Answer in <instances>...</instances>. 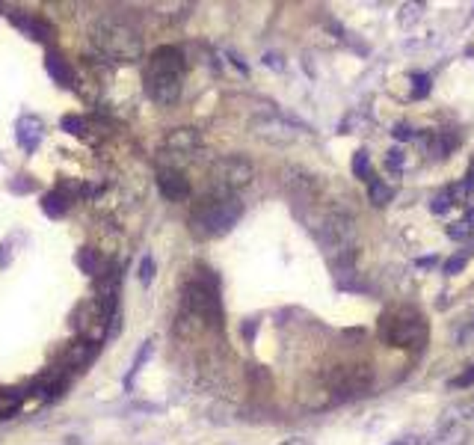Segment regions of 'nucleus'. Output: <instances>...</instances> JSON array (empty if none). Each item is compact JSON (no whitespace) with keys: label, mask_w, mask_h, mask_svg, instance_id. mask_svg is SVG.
I'll return each mask as SVG.
<instances>
[{"label":"nucleus","mask_w":474,"mask_h":445,"mask_svg":"<svg viewBox=\"0 0 474 445\" xmlns=\"http://www.w3.org/2000/svg\"><path fill=\"white\" fill-rule=\"evenodd\" d=\"M392 137H394V140H403V143L412 140V137H415V134H412V125H409V122H397V125L392 128Z\"/></svg>","instance_id":"c85d7f7f"},{"label":"nucleus","mask_w":474,"mask_h":445,"mask_svg":"<svg viewBox=\"0 0 474 445\" xmlns=\"http://www.w3.org/2000/svg\"><path fill=\"white\" fill-rule=\"evenodd\" d=\"M350 234H353V220H347L344 214H335L326 220V226H323V243L341 250V246L350 241Z\"/></svg>","instance_id":"9b49d317"},{"label":"nucleus","mask_w":474,"mask_h":445,"mask_svg":"<svg viewBox=\"0 0 474 445\" xmlns=\"http://www.w3.org/2000/svg\"><path fill=\"white\" fill-rule=\"evenodd\" d=\"M368 199L377 205V208L389 205V202L394 199V188H392V184H385L382 178H371V184H368Z\"/></svg>","instance_id":"4468645a"},{"label":"nucleus","mask_w":474,"mask_h":445,"mask_svg":"<svg viewBox=\"0 0 474 445\" xmlns=\"http://www.w3.org/2000/svg\"><path fill=\"white\" fill-rule=\"evenodd\" d=\"M42 208H45L48 217H62L66 214V208H69V202H66V196L62 193H48L42 199Z\"/></svg>","instance_id":"6ab92c4d"},{"label":"nucleus","mask_w":474,"mask_h":445,"mask_svg":"<svg viewBox=\"0 0 474 445\" xmlns=\"http://www.w3.org/2000/svg\"><path fill=\"white\" fill-rule=\"evenodd\" d=\"M62 131H69V134H74V137H80V134H86V122L80 119V116H74V113H69V116H62Z\"/></svg>","instance_id":"4be33fe9"},{"label":"nucleus","mask_w":474,"mask_h":445,"mask_svg":"<svg viewBox=\"0 0 474 445\" xmlns=\"http://www.w3.org/2000/svg\"><path fill=\"white\" fill-rule=\"evenodd\" d=\"M255 176V167L249 164L246 157L240 155H229V157H220L214 167H210V181H214V190L222 193H234L246 188Z\"/></svg>","instance_id":"423d86ee"},{"label":"nucleus","mask_w":474,"mask_h":445,"mask_svg":"<svg viewBox=\"0 0 474 445\" xmlns=\"http://www.w3.org/2000/svg\"><path fill=\"white\" fill-rule=\"evenodd\" d=\"M152 279H155V258L145 255L143 262H140V282H145V285H148Z\"/></svg>","instance_id":"cd10ccee"},{"label":"nucleus","mask_w":474,"mask_h":445,"mask_svg":"<svg viewBox=\"0 0 474 445\" xmlns=\"http://www.w3.org/2000/svg\"><path fill=\"white\" fill-rule=\"evenodd\" d=\"M451 205H454L451 196H447V193H439V196H433L430 211H433V214H445V211H451Z\"/></svg>","instance_id":"b1692460"},{"label":"nucleus","mask_w":474,"mask_h":445,"mask_svg":"<svg viewBox=\"0 0 474 445\" xmlns=\"http://www.w3.org/2000/svg\"><path fill=\"white\" fill-rule=\"evenodd\" d=\"M184 86V54L175 45H160L148 57L145 66V92L155 104L172 107L181 98Z\"/></svg>","instance_id":"f257e3e1"},{"label":"nucleus","mask_w":474,"mask_h":445,"mask_svg":"<svg viewBox=\"0 0 474 445\" xmlns=\"http://www.w3.org/2000/svg\"><path fill=\"white\" fill-rule=\"evenodd\" d=\"M92 353H95V344H92V341H80V344H74V348L69 351V365H71V368H80L83 362H89V360H92Z\"/></svg>","instance_id":"a211bd4d"},{"label":"nucleus","mask_w":474,"mask_h":445,"mask_svg":"<svg viewBox=\"0 0 474 445\" xmlns=\"http://www.w3.org/2000/svg\"><path fill=\"white\" fill-rule=\"evenodd\" d=\"M119 330H122V318H119V312L110 318V327H107V339H116L119 336Z\"/></svg>","instance_id":"7c9ffc66"},{"label":"nucleus","mask_w":474,"mask_h":445,"mask_svg":"<svg viewBox=\"0 0 474 445\" xmlns=\"http://www.w3.org/2000/svg\"><path fill=\"white\" fill-rule=\"evenodd\" d=\"M255 327H258L255 320H252V324H246V327H243V336H246V339H252V336H255Z\"/></svg>","instance_id":"473e14b6"},{"label":"nucleus","mask_w":474,"mask_h":445,"mask_svg":"<svg viewBox=\"0 0 474 445\" xmlns=\"http://www.w3.org/2000/svg\"><path fill=\"white\" fill-rule=\"evenodd\" d=\"M471 234V226H466L463 220L459 222H451V226H447V238H454V241H466Z\"/></svg>","instance_id":"bb28decb"},{"label":"nucleus","mask_w":474,"mask_h":445,"mask_svg":"<svg viewBox=\"0 0 474 445\" xmlns=\"http://www.w3.org/2000/svg\"><path fill=\"white\" fill-rule=\"evenodd\" d=\"M394 445H403V442H394Z\"/></svg>","instance_id":"4c0bfd02"},{"label":"nucleus","mask_w":474,"mask_h":445,"mask_svg":"<svg viewBox=\"0 0 474 445\" xmlns=\"http://www.w3.org/2000/svg\"><path fill=\"white\" fill-rule=\"evenodd\" d=\"M468 264V253H457L454 258H447L445 262V274H459Z\"/></svg>","instance_id":"393cba45"},{"label":"nucleus","mask_w":474,"mask_h":445,"mask_svg":"<svg viewBox=\"0 0 474 445\" xmlns=\"http://www.w3.org/2000/svg\"><path fill=\"white\" fill-rule=\"evenodd\" d=\"M264 63H267L270 69H285V63H282V57H279V54H267V57H264Z\"/></svg>","instance_id":"2f4dec72"},{"label":"nucleus","mask_w":474,"mask_h":445,"mask_svg":"<svg viewBox=\"0 0 474 445\" xmlns=\"http://www.w3.org/2000/svg\"><path fill=\"white\" fill-rule=\"evenodd\" d=\"M249 131L267 143H294L299 137V125H294V122H288L285 116H276V113L255 116L249 122Z\"/></svg>","instance_id":"6e6552de"},{"label":"nucleus","mask_w":474,"mask_h":445,"mask_svg":"<svg viewBox=\"0 0 474 445\" xmlns=\"http://www.w3.org/2000/svg\"><path fill=\"white\" fill-rule=\"evenodd\" d=\"M74 262H78V267L83 270L86 276H98V270H101V258H98V253L92 250V246H83V250H78Z\"/></svg>","instance_id":"dca6fc26"},{"label":"nucleus","mask_w":474,"mask_h":445,"mask_svg":"<svg viewBox=\"0 0 474 445\" xmlns=\"http://www.w3.org/2000/svg\"><path fill=\"white\" fill-rule=\"evenodd\" d=\"M451 386H474V365H471L468 371H463L459 377H454V380H451Z\"/></svg>","instance_id":"c756f323"},{"label":"nucleus","mask_w":474,"mask_h":445,"mask_svg":"<svg viewBox=\"0 0 474 445\" xmlns=\"http://www.w3.org/2000/svg\"><path fill=\"white\" fill-rule=\"evenodd\" d=\"M466 226H474V208H466V217H463Z\"/></svg>","instance_id":"72a5a7b5"},{"label":"nucleus","mask_w":474,"mask_h":445,"mask_svg":"<svg viewBox=\"0 0 474 445\" xmlns=\"http://www.w3.org/2000/svg\"><path fill=\"white\" fill-rule=\"evenodd\" d=\"M468 188H474V160H471V167H468Z\"/></svg>","instance_id":"c9c22d12"},{"label":"nucleus","mask_w":474,"mask_h":445,"mask_svg":"<svg viewBox=\"0 0 474 445\" xmlns=\"http://www.w3.org/2000/svg\"><path fill=\"white\" fill-rule=\"evenodd\" d=\"M373 383V368L365 362L356 365H341L338 371L329 374V386L335 392V398H356V395H365Z\"/></svg>","instance_id":"0eeeda50"},{"label":"nucleus","mask_w":474,"mask_h":445,"mask_svg":"<svg viewBox=\"0 0 474 445\" xmlns=\"http://www.w3.org/2000/svg\"><path fill=\"white\" fill-rule=\"evenodd\" d=\"M12 21H15V27H21V30L27 33V36H33V39H39V42L51 39V27H48L45 21H36V18H21V15H15Z\"/></svg>","instance_id":"2eb2a0df"},{"label":"nucleus","mask_w":474,"mask_h":445,"mask_svg":"<svg viewBox=\"0 0 474 445\" xmlns=\"http://www.w3.org/2000/svg\"><path fill=\"white\" fill-rule=\"evenodd\" d=\"M282 445H308L306 439H288V442H282Z\"/></svg>","instance_id":"e433bc0d"},{"label":"nucleus","mask_w":474,"mask_h":445,"mask_svg":"<svg viewBox=\"0 0 474 445\" xmlns=\"http://www.w3.org/2000/svg\"><path fill=\"white\" fill-rule=\"evenodd\" d=\"M39 140H42V122L36 119V116L21 119L18 122V143H21V148L33 152V148L39 146Z\"/></svg>","instance_id":"f8f14e48"},{"label":"nucleus","mask_w":474,"mask_h":445,"mask_svg":"<svg viewBox=\"0 0 474 445\" xmlns=\"http://www.w3.org/2000/svg\"><path fill=\"white\" fill-rule=\"evenodd\" d=\"M157 188L172 202H181L190 196V181H187L178 169H160L157 172Z\"/></svg>","instance_id":"9d476101"},{"label":"nucleus","mask_w":474,"mask_h":445,"mask_svg":"<svg viewBox=\"0 0 474 445\" xmlns=\"http://www.w3.org/2000/svg\"><path fill=\"white\" fill-rule=\"evenodd\" d=\"M92 45L113 63H136L143 57V39L128 21L122 18H98L92 24Z\"/></svg>","instance_id":"7ed1b4c3"},{"label":"nucleus","mask_w":474,"mask_h":445,"mask_svg":"<svg viewBox=\"0 0 474 445\" xmlns=\"http://www.w3.org/2000/svg\"><path fill=\"white\" fill-rule=\"evenodd\" d=\"M243 217V202L234 193H222V190H210L208 196L196 202L193 214H190V229L199 238H220L226 234L237 220Z\"/></svg>","instance_id":"f03ea898"},{"label":"nucleus","mask_w":474,"mask_h":445,"mask_svg":"<svg viewBox=\"0 0 474 445\" xmlns=\"http://www.w3.org/2000/svg\"><path fill=\"white\" fill-rule=\"evenodd\" d=\"M403 164H406V155H403V148H392V152H389V157H385V167H389V169H394V172H401V169H403Z\"/></svg>","instance_id":"a878e982"},{"label":"nucleus","mask_w":474,"mask_h":445,"mask_svg":"<svg viewBox=\"0 0 474 445\" xmlns=\"http://www.w3.org/2000/svg\"><path fill=\"white\" fill-rule=\"evenodd\" d=\"M353 176L361 178V181H371V155L365 152V148H359L356 157H353Z\"/></svg>","instance_id":"aec40b11"},{"label":"nucleus","mask_w":474,"mask_h":445,"mask_svg":"<svg viewBox=\"0 0 474 445\" xmlns=\"http://www.w3.org/2000/svg\"><path fill=\"white\" fill-rule=\"evenodd\" d=\"M412 98H427L430 95V74H412Z\"/></svg>","instance_id":"5701e85b"},{"label":"nucleus","mask_w":474,"mask_h":445,"mask_svg":"<svg viewBox=\"0 0 474 445\" xmlns=\"http://www.w3.org/2000/svg\"><path fill=\"white\" fill-rule=\"evenodd\" d=\"M433 262H436V258H433V255H427V258H421V262H418V267H430Z\"/></svg>","instance_id":"f704fd0d"},{"label":"nucleus","mask_w":474,"mask_h":445,"mask_svg":"<svg viewBox=\"0 0 474 445\" xmlns=\"http://www.w3.org/2000/svg\"><path fill=\"white\" fill-rule=\"evenodd\" d=\"M21 404H24V395L18 389H3L0 392V418L15 416L21 410Z\"/></svg>","instance_id":"f3484780"},{"label":"nucleus","mask_w":474,"mask_h":445,"mask_svg":"<svg viewBox=\"0 0 474 445\" xmlns=\"http://www.w3.org/2000/svg\"><path fill=\"white\" fill-rule=\"evenodd\" d=\"M184 315L214 327L222 320L220 285H217V276H210V270H199V276H193L184 285Z\"/></svg>","instance_id":"20e7f679"},{"label":"nucleus","mask_w":474,"mask_h":445,"mask_svg":"<svg viewBox=\"0 0 474 445\" xmlns=\"http://www.w3.org/2000/svg\"><path fill=\"white\" fill-rule=\"evenodd\" d=\"M382 336L389 344H394V348L421 351L430 339V327H427V320H424V315L415 312V309H397L394 315L382 320Z\"/></svg>","instance_id":"39448f33"},{"label":"nucleus","mask_w":474,"mask_h":445,"mask_svg":"<svg viewBox=\"0 0 474 445\" xmlns=\"http://www.w3.org/2000/svg\"><path fill=\"white\" fill-rule=\"evenodd\" d=\"M199 146H202V134L196 128H175V131H169L164 140V148L172 155H193Z\"/></svg>","instance_id":"1a4fd4ad"},{"label":"nucleus","mask_w":474,"mask_h":445,"mask_svg":"<svg viewBox=\"0 0 474 445\" xmlns=\"http://www.w3.org/2000/svg\"><path fill=\"white\" fill-rule=\"evenodd\" d=\"M152 356V341H143V348H140V353H136V360H134V365H131V371H128V377H124V386H131L134 383V377L140 374V368H143V362Z\"/></svg>","instance_id":"412c9836"},{"label":"nucleus","mask_w":474,"mask_h":445,"mask_svg":"<svg viewBox=\"0 0 474 445\" xmlns=\"http://www.w3.org/2000/svg\"><path fill=\"white\" fill-rule=\"evenodd\" d=\"M45 69L54 78V83H59V86H71L74 83V71H71V66L59 54H48L45 57Z\"/></svg>","instance_id":"ddd939ff"}]
</instances>
